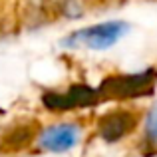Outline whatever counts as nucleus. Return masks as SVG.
<instances>
[{"mask_svg":"<svg viewBox=\"0 0 157 157\" xmlns=\"http://www.w3.org/2000/svg\"><path fill=\"white\" fill-rule=\"evenodd\" d=\"M135 115L127 109H115L105 113L98 123V133L105 143H117L135 129Z\"/></svg>","mask_w":157,"mask_h":157,"instance_id":"39448f33","label":"nucleus"},{"mask_svg":"<svg viewBox=\"0 0 157 157\" xmlns=\"http://www.w3.org/2000/svg\"><path fill=\"white\" fill-rule=\"evenodd\" d=\"M82 139V127L78 123H56L40 131L38 147L52 153H64L76 147Z\"/></svg>","mask_w":157,"mask_h":157,"instance_id":"20e7f679","label":"nucleus"},{"mask_svg":"<svg viewBox=\"0 0 157 157\" xmlns=\"http://www.w3.org/2000/svg\"><path fill=\"white\" fill-rule=\"evenodd\" d=\"M42 104L54 111H68V109L90 107V105L100 104V96H98V90L90 88L86 84H78V86L68 88L66 92L42 94Z\"/></svg>","mask_w":157,"mask_h":157,"instance_id":"7ed1b4c3","label":"nucleus"},{"mask_svg":"<svg viewBox=\"0 0 157 157\" xmlns=\"http://www.w3.org/2000/svg\"><path fill=\"white\" fill-rule=\"evenodd\" d=\"M145 135L151 143H157V101L151 105L149 113L145 117Z\"/></svg>","mask_w":157,"mask_h":157,"instance_id":"0eeeda50","label":"nucleus"},{"mask_svg":"<svg viewBox=\"0 0 157 157\" xmlns=\"http://www.w3.org/2000/svg\"><path fill=\"white\" fill-rule=\"evenodd\" d=\"M2 113H4V111H2V107H0V115H2Z\"/></svg>","mask_w":157,"mask_h":157,"instance_id":"6e6552de","label":"nucleus"},{"mask_svg":"<svg viewBox=\"0 0 157 157\" xmlns=\"http://www.w3.org/2000/svg\"><path fill=\"white\" fill-rule=\"evenodd\" d=\"M157 86V70L147 68L135 74H119L109 76L98 88V96L101 100H135V98L153 96Z\"/></svg>","mask_w":157,"mask_h":157,"instance_id":"f257e3e1","label":"nucleus"},{"mask_svg":"<svg viewBox=\"0 0 157 157\" xmlns=\"http://www.w3.org/2000/svg\"><path fill=\"white\" fill-rule=\"evenodd\" d=\"M129 30V24L123 20H109V22H100L94 26L82 28V30L72 32L70 36L62 38V46L66 48H78L84 46L90 50H107L115 46Z\"/></svg>","mask_w":157,"mask_h":157,"instance_id":"f03ea898","label":"nucleus"},{"mask_svg":"<svg viewBox=\"0 0 157 157\" xmlns=\"http://www.w3.org/2000/svg\"><path fill=\"white\" fill-rule=\"evenodd\" d=\"M34 125L36 123H18V125L10 127L4 131L0 137V151L2 153H10V151H20L34 139Z\"/></svg>","mask_w":157,"mask_h":157,"instance_id":"423d86ee","label":"nucleus"}]
</instances>
